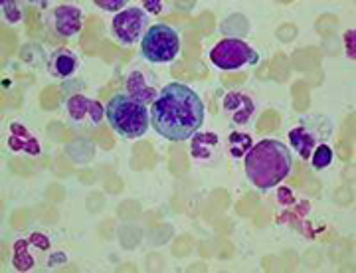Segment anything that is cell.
<instances>
[{
  "label": "cell",
  "mask_w": 356,
  "mask_h": 273,
  "mask_svg": "<svg viewBox=\"0 0 356 273\" xmlns=\"http://www.w3.org/2000/svg\"><path fill=\"white\" fill-rule=\"evenodd\" d=\"M151 123L154 131L168 141L191 139L204 123L200 95L184 83H168L151 107Z\"/></svg>",
  "instance_id": "6da1fadb"
},
{
  "label": "cell",
  "mask_w": 356,
  "mask_h": 273,
  "mask_svg": "<svg viewBox=\"0 0 356 273\" xmlns=\"http://www.w3.org/2000/svg\"><path fill=\"white\" fill-rule=\"evenodd\" d=\"M243 169L255 188L269 190L289 176L293 169L291 151L281 141L264 139L245 153Z\"/></svg>",
  "instance_id": "7a4b0ae2"
},
{
  "label": "cell",
  "mask_w": 356,
  "mask_h": 273,
  "mask_svg": "<svg viewBox=\"0 0 356 273\" xmlns=\"http://www.w3.org/2000/svg\"><path fill=\"white\" fill-rule=\"evenodd\" d=\"M105 117L109 121L111 129L121 137L139 139L149 129L151 111H147V105L137 101L129 93H117L105 107Z\"/></svg>",
  "instance_id": "3957f363"
},
{
  "label": "cell",
  "mask_w": 356,
  "mask_h": 273,
  "mask_svg": "<svg viewBox=\"0 0 356 273\" xmlns=\"http://www.w3.org/2000/svg\"><path fill=\"white\" fill-rule=\"evenodd\" d=\"M140 52L151 64H170L180 52V36L175 28L166 24L151 26L140 42Z\"/></svg>",
  "instance_id": "277c9868"
},
{
  "label": "cell",
  "mask_w": 356,
  "mask_h": 273,
  "mask_svg": "<svg viewBox=\"0 0 356 273\" xmlns=\"http://www.w3.org/2000/svg\"><path fill=\"white\" fill-rule=\"evenodd\" d=\"M210 62L216 65L218 69L234 72V69L257 64L259 53L242 38H224L210 50Z\"/></svg>",
  "instance_id": "5b68a950"
},
{
  "label": "cell",
  "mask_w": 356,
  "mask_h": 273,
  "mask_svg": "<svg viewBox=\"0 0 356 273\" xmlns=\"http://www.w3.org/2000/svg\"><path fill=\"white\" fill-rule=\"evenodd\" d=\"M149 26V16L139 6H131L129 10H121L115 14L111 32L121 44L131 46L143 36V32Z\"/></svg>",
  "instance_id": "8992f818"
},
{
  "label": "cell",
  "mask_w": 356,
  "mask_h": 273,
  "mask_svg": "<svg viewBox=\"0 0 356 273\" xmlns=\"http://www.w3.org/2000/svg\"><path fill=\"white\" fill-rule=\"evenodd\" d=\"M325 119H321L317 125H311V123H303L299 127L289 131V143L295 149V153H299L301 158L309 160L311 153L315 151V147L323 143V139H327L331 135V131H321V123Z\"/></svg>",
  "instance_id": "52a82bcc"
},
{
  "label": "cell",
  "mask_w": 356,
  "mask_h": 273,
  "mask_svg": "<svg viewBox=\"0 0 356 273\" xmlns=\"http://www.w3.org/2000/svg\"><path fill=\"white\" fill-rule=\"evenodd\" d=\"M67 113L77 123L99 125L105 115V109L99 101H93L86 95H72L67 99Z\"/></svg>",
  "instance_id": "ba28073f"
},
{
  "label": "cell",
  "mask_w": 356,
  "mask_h": 273,
  "mask_svg": "<svg viewBox=\"0 0 356 273\" xmlns=\"http://www.w3.org/2000/svg\"><path fill=\"white\" fill-rule=\"evenodd\" d=\"M224 111L228 113L236 125H245L255 115V104L250 95L232 91L224 97Z\"/></svg>",
  "instance_id": "9c48e42d"
},
{
  "label": "cell",
  "mask_w": 356,
  "mask_h": 273,
  "mask_svg": "<svg viewBox=\"0 0 356 273\" xmlns=\"http://www.w3.org/2000/svg\"><path fill=\"white\" fill-rule=\"evenodd\" d=\"M54 22H56V30L60 36L64 38H72L81 30L83 24V13L72 6V4H62L54 10Z\"/></svg>",
  "instance_id": "30bf717a"
},
{
  "label": "cell",
  "mask_w": 356,
  "mask_h": 273,
  "mask_svg": "<svg viewBox=\"0 0 356 273\" xmlns=\"http://www.w3.org/2000/svg\"><path fill=\"white\" fill-rule=\"evenodd\" d=\"M192 156L198 163H214L220 151V139L216 133H196L192 137Z\"/></svg>",
  "instance_id": "8fae6325"
},
{
  "label": "cell",
  "mask_w": 356,
  "mask_h": 273,
  "mask_svg": "<svg viewBox=\"0 0 356 273\" xmlns=\"http://www.w3.org/2000/svg\"><path fill=\"white\" fill-rule=\"evenodd\" d=\"M149 76L143 72H133L127 79V93L131 97H135L140 104H154L159 97V90L154 85V81H149Z\"/></svg>",
  "instance_id": "7c38bea8"
},
{
  "label": "cell",
  "mask_w": 356,
  "mask_h": 273,
  "mask_svg": "<svg viewBox=\"0 0 356 273\" xmlns=\"http://www.w3.org/2000/svg\"><path fill=\"white\" fill-rule=\"evenodd\" d=\"M77 64H79V60H77L76 53L67 48H60L51 53L50 62H48V72H50L51 78H72L76 74Z\"/></svg>",
  "instance_id": "4fadbf2b"
},
{
  "label": "cell",
  "mask_w": 356,
  "mask_h": 273,
  "mask_svg": "<svg viewBox=\"0 0 356 273\" xmlns=\"http://www.w3.org/2000/svg\"><path fill=\"white\" fill-rule=\"evenodd\" d=\"M8 147L13 151H22L28 155H40V144L34 139V135L26 129L20 123H13L10 125V137H8Z\"/></svg>",
  "instance_id": "5bb4252c"
},
{
  "label": "cell",
  "mask_w": 356,
  "mask_h": 273,
  "mask_svg": "<svg viewBox=\"0 0 356 273\" xmlns=\"http://www.w3.org/2000/svg\"><path fill=\"white\" fill-rule=\"evenodd\" d=\"M254 147L252 143V137L250 135H245V133H232L229 135V141H228V149L232 155L236 156V158H240V156H245V153L250 151Z\"/></svg>",
  "instance_id": "9a60e30c"
},
{
  "label": "cell",
  "mask_w": 356,
  "mask_h": 273,
  "mask_svg": "<svg viewBox=\"0 0 356 273\" xmlns=\"http://www.w3.org/2000/svg\"><path fill=\"white\" fill-rule=\"evenodd\" d=\"M332 158H334V153H332V149L327 143H321L318 147H315V151L311 153V165H313V169L323 170L327 169V167H331Z\"/></svg>",
  "instance_id": "2e32d148"
},
{
  "label": "cell",
  "mask_w": 356,
  "mask_h": 273,
  "mask_svg": "<svg viewBox=\"0 0 356 273\" xmlns=\"http://www.w3.org/2000/svg\"><path fill=\"white\" fill-rule=\"evenodd\" d=\"M2 10H4V16L10 24H16L18 20H22V13L18 10L16 2H2Z\"/></svg>",
  "instance_id": "e0dca14e"
},
{
  "label": "cell",
  "mask_w": 356,
  "mask_h": 273,
  "mask_svg": "<svg viewBox=\"0 0 356 273\" xmlns=\"http://www.w3.org/2000/svg\"><path fill=\"white\" fill-rule=\"evenodd\" d=\"M344 38H346V56L350 58V60H356V50H355V40H356V30H348L346 34H344Z\"/></svg>",
  "instance_id": "ac0fdd59"
},
{
  "label": "cell",
  "mask_w": 356,
  "mask_h": 273,
  "mask_svg": "<svg viewBox=\"0 0 356 273\" xmlns=\"http://www.w3.org/2000/svg\"><path fill=\"white\" fill-rule=\"evenodd\" d=\"M125 0H115V2H105V0H95V6H99L103 10H109V13H113V10H121V8H125Z\"/></svg>",
  "instance_id": "d6986e66"
},
{
  "label": "cell",
  "mask_w": 356,
  "mask_h": 273,
  "mask_svg": "<svg viewBox=\"0 0 356 273\" xmlns=\"http://www.w3.org/2000/svg\"><path fill=\"white\" fill-rule=\"evenodd\" d=\"M145 8H151V13L154 14H159V13H163V8H165V4L163 2H145Z\"/></svg>",
  "instance_id": "ffe728a7"
}]
</instances>
